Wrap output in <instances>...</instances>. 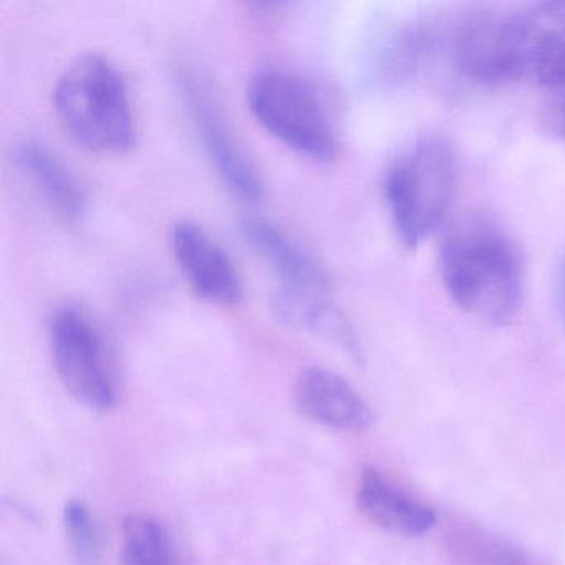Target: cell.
Returning <instances> with one entry per match:
<instances>
[{
  "label": "cell",
  "mask_w": 565,
  "mask_h": 565,
  "mask_svg": "<svg viewBox=\"0 0 565 565\" xmlns=\"http://www.w3.org/2000/svg\"><path fill=\"white\" fill-rule=\"evenodd\" d=\"M181 84L204 150L223 183L243 200L260 201L264 183L259 171L237 143L234 131L206 85L190 74L181 78Z\"/></svg>",
  "instance_id": "52a82bcc"
},
{
  "label": "cell",
  "mask_w": 565,
  "mask_h": 565,
  "mask_svg": "<svg viewBox=\"0 0 565 565\" xmlns=\"http://www.w3.org/2000/svg\"><path fill=\"white\" fill-rule=\"evenodd\" d=\"M247 104L260 125L303 157L332 161L340 134L326 95L309 78L286 68H263L247 84Z\"/></svg>",
  "instance_id": "277c9868"
},
{
  "label": "cell",
  "mask_w": 565,
  "mask_h": 565,
  "mask_svg": "<svg viewBox=\"0 0 565 565\" xmlns=\"http://www.w3.org/2000/svg\"><path fill=\"white\" fill-rule=\"evenodd\" d=\"M15 170L38 200L65 223L81 220L87 210V194L67 164L45 145L24 140L12 151Z\"/></svg>",
  "instance_id": "8fae6325"
},
{
  "label": "cell",
  "mask_w": 565,
  "mask_h": 565,
  "mask_svg": "<svg viewBox=\"0 0 565 565\" xmlns=\"http://www.w3.org/2000/svg\"><path fill=\"white\" fill-rule=\"evenodd\" d=\"M54 366L65 388L82 405L107 412L117 402L110 353L100 329L77 307H62L51 326Z\"/></svg>",
  "instance_id": "5b68a950"
},
{
  "label": "cell",
  "mask_w": 565,
  "mask_h": 565,
  "mask_svg": "<svg viewBox=\"0 0 565 565\" xmlns=\"http://www.w3.org/2000/svg\"><path fill=\"white\" fill-rule=\"evenodd\" d=\"M294 398L303 416L340 431H363L373 422L372 409L355 388L342 376L319 366L299 373Z\"/></svg>",
  "instance_id": "7c38bea8"
},
{
  "label": "cell",
  "mask_w": 565,
  "mask_h": 565,
  "mask_svg": "<svg viewBox=\"0 0 565 565\" xmlns=\"http://www.w3.org/2000/svg\"><path fill=\"white\" fill-rule=\"evenodd\" d=\"M52 100L58 124L87 150L118 154L134 147L137 128L127 84L104 55H82L68 64Z\"/></svg>",
  "instance_id": "7a4b0ae2"
},
{
  "label": "cell",
  "mask_w": 565,
  "mask_h": 565,
  "mask_svg": "<svg viewBox=\"0 0 565 565\" xmlns=\"http://www.w3.org/2000/svg\"><path fill=\"white\" fill-rule=\"evenodd\" d=\"M174 260L196 296L220 306H234L243 297V280L224 247L193 220L171 227Z\"/></svg>",
  "instance_id": "ba28073f"
},
{
  "label": "cell",
  "mask_w": 565,
  "mask_h": 565,
  "mask_svg": "<svg viewBox=\"0 0 565 565\" xmlns=\"http://www.w3.org/2000/svg\"><path fill=\"white\" fill-rule=\"evenodd\" d=\"M449 58L456 72L472 84L521 81L512 39V15L481 12L462 19L449 35Z\"/></svg>",
  "instance_id": "8992f818"
},
{
  "label": "cell",
  "mask_w": 565,
  "mask_h": 565,
  "mask_svg": "<svg viewBox=\"0 0 565 565\" xmlns=\"http://www.w3.org/2000/svg\"><path fill=\"white\" fill-rule=\"evenodd\" d=\"M356 508L366 521L399 535H422L436 524L433 509L416 501L376 469H363L356 484Z\"/></svg>",
  "instance_id": "4fadbf2b"
},
{
  "label": "cell",
  "mask_w": 565,
  "mask_h": 565,
  "mask_svg": "<svg viewBox=\"0 0 565 565\" xmlns=\"http://www.w3.org/2000/svg\"><path fill=\"white\" fill-rule=\"evenodd\" d=\"M519 77L542 87L565 84V2H544L512 15Z\"/></svg>",
  "instance_id": "9c48e42d"
},
{
  "label": "cell",
  "mask_w": 565,
  "mask_h": 565,
  "mask_svg": "<svg viewBox=\"0 0 565 565\" xmlns=\"http://www.w3.org/2000/svg\"><path fill=\"white\" fill-rule=\"evenodd\" d=\"M542 125L552 137L565 141V84L547 88L542 105Z\"/></svg>",
  "instance_id": "e0dca14e"
},
{
  "label": "cell",
  "mask_w": 565,
  "mask_h": 565,
  "mask_svg": "<svg viewBox=\"0 0 565 565\" xmlns=\"http://www.w3.org/2000/svg\"><path fill=\"white\" fill-rule=\"evenodd\" d=\"M438 269L452 302L469 316L505 326L518 316L524 292L521 254L492 217L465 213L446 226Z\"/></svg>",
  "instance_id": "6da1fadb"
},
{
  "label": "cell",
  "mask_w": 565,
  "mask_h": 565,
  "mask_svg": "<svg viewBox=\"0 0 565 565\" xmlns=\"http://www.w3.org/2000/svg\"><path fill=\"white\" fill-rule=\"evenodd\" d=\"M244 236L279 280L277 290L329 296V270L299 239L273 221L246 217Z\"/></svg>",
  "instance_id": "30bf717a"
},
{
  "label": "cell",
  "mask_w": 565,
  "mask_h": 565,
  "mask_svg": "<svg viewBox=\"0 0 565 565\" xmlns=\"http://www.w3.org/2000/svg\"><path fill=\"white\" fill-rule=\"evenodd\" d=\"M121 565H177L170 532L147 514H130L121 527Z\"/></svg>",
  "instance_id": "9a60e30c"
},
{
  "label": "cell",
  "mask_w": 565,
  "mask_h": 565,
  "mask_svg": "<svg viewBox=\"0 0 565 565\" xmlns=\"http://www.w3.org/2000/svg\"><path fill=\"white\" fill-rule=\"evenodd\" d=\"M65 532L78 565H92L98 554V529L90 509L82 501H71L64 509Z\"/></svg>",
  "instance_id": "2e32d148"
},
{
  "label": "cell",
  "mask_w": 565,
  "mask_h": 565,
  "mask_svg": "<svg viewBox=\"0 0 565 565\" xmlns=\"http://www.w3.org/2000/svg\"><path fill=\"white\" fill-rule=\"evenodd\" d=\"M555 297H557L558 312L565 322V254L557 267V276H555Z\"/></svg>",
  "instance_id": "ac0fdd59"
},
{
  "label": "cell",
  "mask_w": 565,
  "mask_h": 565,
  "mask_svg": "<svg viewBox=\"0 0 565 565\" xmlns=\"http://www.w3.org/2000/svg\"><path fill=\"white\" fill-rule=\"evenodd\" d=\"M273 309L277 319L290 329L313 333L345 350L362 362V347L347 317L333 306L329 296L274 290Z\"/></svg>",
  "instance_id": "5bb4252c"
},
{
  "label": "cell",
  "mask_w": 565,
  "mask_h": 565,
  "mask_svg": "<svg viewBox=\"0 0 565 565\" xmlns=\"http://www.w3.org/2000/svg\"><path fill=\"white\" fill-rule=\"evenodd\" d=\"M458 184L455 147L445 135L418 138L393 161L385 198L403 249L415 250L448 216Z\"/></svg>",
  "instance_id": "3957f363"
}]
</instances>
